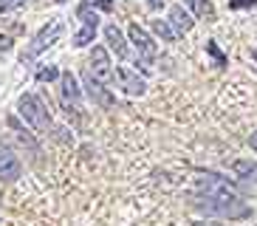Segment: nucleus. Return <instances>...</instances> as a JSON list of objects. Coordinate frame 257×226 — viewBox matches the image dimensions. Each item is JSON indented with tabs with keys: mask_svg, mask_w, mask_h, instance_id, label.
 <instances>
[{
	"mask_svg": "<svg viewBox=\"0 0 257 226\" xmlns=\"http://www.w3.org/2000/svg\"><path fill=\"white\" fill-rule=\"evenodd\" d=\"M198 209H204L206 215L215 218H251V206L237 201V195H198Z\"/></svg>",
	"mask_w": 257,
	"mask_h": 226,
	"instance_id": "obj_1",
	"label": "nucleus"
},
{
	"mask_svg": "<svg viewBox=\"0 0 257 226\" xmlns=\"http://www.w3.org/2000/svg\"><path fill=\"white\" fill-rule=\"evenodd\" d=\"M17 107H20V116H23L34 130H40V133H48V130H51V119H48L46 105H43L34 93H23L20 102H17Z\"/></svg>",
	"mask_w": 257,
	"mask_h": 226,
	"instance_id": "obj_2",
	"label": "nucleus"
},
{
	"mask_svg": "<svg viewBox=\"0 0 257 226\" xmlns=\"http://www.w3.org/2000/svg\"><path fill=\"white\" fill-rule=\"evenodd\" d=\"M62 31H65V23H62V20H51L48 26H43V29H40V34H37L34 40H31L29 51L23 54V62L34 60L37 54H43L46 48H51V45L62 37Z\"/></svg>",
	"mask_w": 257,
	"mask_h": 226,
	"instance_id": "obj_3",
	"label": "nucleus"
},
{
	"mask_svg": "<svg viewBox=\"0 0 257 226\" xmlns=\"http://www.w3.org/2000/svg\"><path fill=\"white\" fill-rule=\"evenodd\" d=\"M127 31H130V43L136 45L139 57H142V60H139V65L150 71L153 62H156V57H159V48H156V43H153L150 34H147V31H144L139 23H130V29H127Z\"/></svg>",
	"mask_w": 257,
	"mask_h": 226,
	"instance_id": "obj_4",
	"label": "nucleus"
},
{
	"mask_svg": "<svg viewBox=\"0 0 257 226\" xmlns=\"http://www.w3.org/2000/svg\"><path fill=\"white\" fill-rule=\"evenodd\" d=\"M76 17L82 20V31H79V34H74V45H76V48H82V45H88L93 40V34H96L99 17H96V12H93V3H79Z\"/></svg>",
	"mask_w": 257,
	"mask_h": 226,
	"instance_id": "obj_5",
	"label": "nucleus"
},
{
	"mask_svg": "<svg viewBox=\"0 0 257 226\" xmlns=\"http://www.w3.org/2000/svg\"><path fill=\"white\" fill-rule=\"evenodd\" d=\"M198 195H237V187L232 181L220 178V175H201L195 178Z\"/></svg>",
	"mask_w": 257,
	"mask_h": 226,
	"instance_id": "obj_6",
	"label": "nucleus"
},
{
	"mask_svg": "<svg viewBox=\"0 0 257 226\" xmlns=\"http://www.w3.org/2000/svg\"><path fill=\"white\" fill-rule=\"evenodd\" d=\"M116 82H119V88L124 90V93H130V96H142L144 93V79H139V74L133 71V68H124V65H119L116 68Z\"/></svg>",
	"mask_w": 257,
	"mask_h": 226,
	"instance_id": "obj_7",
	"label": "nucleus"
},
{
	"mask_svg": "<svg viewBox=\"0 0 257 226\" xmlns=\"http://www.w3.org/2000/svg\"><path fill=\"white\" fill-rule=\"evenodd\" d=\"M85 88H88V96H91L99 107H113L116 105L113 93H110V90H105V82H99L91 71H85Z\"/></svg>",
	"mask_w": 257,
	"mask_h": 226,
	"instance_id": "obj_8",
	"label": "nucleus"
},
{
	"mask_svg": "<svg viewBox=\"0 0 257 226\" xmlns=\"http://www.w3.org/2000/svg\"><path fill=\"white\" fill-rule=\"evenodd\" d=\"M23 173V164L9 147H0V181H15Z\"/></svg>",
	"mask_w": 257,
	"mask_h": 226,
	"instance_id": "obj_9",
	"label": "nucleus"
},
{
	"mask_svg": "<svg viewBox=\"0 0 257 226\" xmlns=\"http://www.w3.org/2000/svg\"><path fill=\"white\" fill-rule=\"evenodd\" d=\"M91 74L96 76L99 82H110V76H113V71H110V60H107V51L102 48V45H96L91 54Z\"/></svg>",
	"mask_w": 257,
	"mask_h": 226,
	"instance_id": "obj_10",
	"label": "nucleus"
},
{
	"mask_svg": "<svg viewBox=\"0 0 257 226\" xmlns=\"http://www.w3.org/2000/svg\"><path fill=\"white\" fill-rule=\"evenodd\" d=\"M60 82H62V107L68 110L71 105L74 107H79V85H76V76L71 74V71H62V76H60ZM82 110V107H79Z\"/></svg>",
	"mask_w": 257,
	"mask_h": 226,
	"instance_id": "obj_11",
	"label": "nucleus"
},
{
	"mask_svg": "<svg viewBox=\"0 0 257 226\" xmlns=\"http://www.w3.org/2000/svg\"><path fill=\"white\" fill-rule=\"evenodd\" d=\"M105 40L110 43V48L116 51V57L119 60H124L127 57V43H124V37H121V31L116 23H110V26H105Z\"/></svg>",
	"mask_w": 257,
	"mask_h": 226,
	"instance_id": "obj_12",
	"label": "nucleus"
},
{
	"mask_svg": "<svg viewBox=\"0 0 257 226\" xmlns=\"http://www.w3.org/2000/svg\"><path fill=\"white\" fill-rule=\"evenodd\" d=\"M170 20H173V26H175V31H178V34H187V31H192V26H195L192 15H189V12H184L181 6L170 9Z\"/></svg>",
	"mask_w": 257,
	"mask_h": 226,
	"instance_id": "obj_13",
	"label": "nucleus"
},
{
	"mask_svg": "<svg viewBox=\"0 0 257 226\" xmlns=\"http://www.w3.org/2000/svg\"><path fill=\"white\" fill-rule=\"evenodd\" d=\"M153 31H156L164 43H175V37H178V31L170 29V23L167 20H153Z\"/></svg>",
	"mask_w": 257,
	"mask_h": 226,
	"instance_id": "obj_14",
	"label": "nucleus"
},
{
	"mask_svg": "<svg viewBox=\"0 0 257 226\" xmlns=\"http://www.w3.org/2000/svg\"><path fill=\"white\" fill-rule=\"evenodd\" d=\"M187 3H192V9H195L198 17H204V20H215V9H212L209 0H187Z\"/></svg>",
	"mask_w": 257,
	"mask_h": 226,
	"instance_id": "obj_15",
	"label": "nucleus"
},
{
	"mask_svg": "<svg viewBox=\"0 0 257 226\" xmlns=\"http://www.w3.org/2000/svg\"><path fill=\"white\" fill-rule=\"evenodd\" d=\"M206 54H209L212 60H215V65H218V68H226V65H229L226 54L218 48V43H215V40H206Z\"/></svg>",
	"mask_w": 257,
	"mask_h": 226,
	"instance_id": "obj_16",
	"label": "nucleus"
},
{
	"mask_svg": "<svg viewBox=\"0 0 257 226\" xmlns=\"http://www.w3.org/2000/svg\"><path fill=\"white\" fill-rule=\"evenodd\" d=\"M254 170H257L254 161H234V164H232V173L240 175V178H251V175H254Z\"/></svg>",
	"mask_w": 257,
	"mask_h": 226,
	"instance_id": "obj_17",
	"label": "nucleus"
},
{
	"mask_svg": "<svg viewBox=\"0 0 257 226\" xmlns=\"http://www.w3.org/2000/svg\"><path fill=\"white\" fill-rule=\"evenodd\" d=\"M60 68L57 65H43L37 71V82H54V79H60Z\"/></svg>",
	"mask_w": 257,
	"mask_h": 226,
	"instance_id": "obj_18",
	"label": "nucleus"
},
{
	"mask_svg": "<svg viewBox=\"0 0 257 226\" xmlns=\"http://www.w3.org/2000/svg\"><path fill=\"white\" fill-rule=\"evenodd\" d=\"M29 0H0V12L6 15V12H15V9H23Z\"/></svg>",
	"mask_w": 257,
	"mask_h": 226,
	"instance_id": "obj_19",
	"label": "nucleus"
},
{
	"mask_svg": "<svg viewBox=\"0 0 257 226\" xmlns=\"http://www.w3.org/2000/svg\"><path fill=\"white\" fill-rule=\"evenodd\" d=\"M257 6V0H229V9H251Z\"/></svg>",
	"mask_w": 257,
	"mask_h": 226,
	"instance_id": "obj_20",
	"label": "nucleus"
},
{
	"mask_svg": "<svg viewBox=\"0 0 257 226\" xmlns=\"http://www.w3.org/2000/svg\"><path fill=\"white\" fill-rule=\"evenodd\" d=\"M96 6L102 12H113V0H96Z\"/></svg>",
	"mask_w": 257,
	"mask_h": 226,
	"instance_id": "obj_21",
	"label": "nucleus"
},
{
	"mask_svg": "<svg viewBox=\"0 0 257 226\" xmlns=\"http://www.w3.org/2000/svg\"><path fill=\"white\" fill-rule=\"evenodd\" d=\"M0 48H3V51H9V48H12V40H9V37H0Z\"/></svg>",
	"mask_w": 257,
	"mask_h": 226,
	"instance_id": "obj_22",
	"label": "nucleus"
},
{
	"mask_svg": "<svg viewBox=\"0 0 257 226\" xmlns=\"http://www.w3.org/2000/svg\"><path fill=\"white\" fill-rule=\"evenodd\" d=\"M147 3H150V9H161V6H164V0H147Z\"/></svg>",
	"mask_w": 257,
	"mask_h": 226,
	"instance_id": "obj_23",
	"label": "nucleus"
},
{
	"mask_svg": "<svg viewBox=\"0 0 257 226\" xmlns=\"http://www.w3.org/2000/svg\"><path fill=\"white\" fill-rule=\"evenodd\" d=\"M249 142H251V150H257V133H251V139H249Z\"/></svg>",
	"mask_w": 257,
	"mask_h": 226,
	"instance_id": "obj_24",
	"label": "nucleus"
},
{
	"mask_svg": "<svg viewBox=\"0 0 257 226\" xmlns=\"http://www.w3.org/2000/svg\"><path fill=\"white\" fill-rule=\"evenodd\" d=\"M251 60H257V48H254V51H251Z\"/></svg>",
	"mask_w": 257,
	"mask_h": 226,
	"instance_id": "obj_25",
	"label": "nucleus"
},
{
	"mask_svg": "<svg viewBox=\"0 0 257 226\" xmlns=\"http://www.w3.org/2000/svg\"><path fill=\"white\" fill-rule=\"evenodd\" d=\"M251 178H254V181H257V170H254V175H251Z\"/></svg>",
	"mask_w": 257,
	"mask_h": 226,
	"instance_id": "obj_26",
	"label": "nucleus"
},
{
	"mask_svg": "<svg viewBox=\"0 0 257 226\" xmlns=\"http://www.w3.org/2000/svg\"><path fill=\"white\" fill-rule=\"evenodd\" d=\"M54 3H65V0H54Z\"/></svg>",
	"mask_w": 257,
	"mask_h": 226,
	"instance_id": "obj_27",
	"label": "nucleus"
}]
</instances>
